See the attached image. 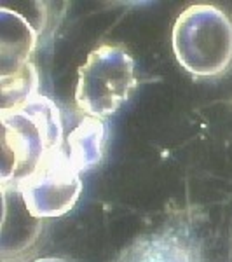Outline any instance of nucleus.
Returning a JSON list of instances; mask_svg holds the SVG:
<instances>
[{
  "instance_id": "obj_1",
  "label": "nucleus",
  "mask_w": 232,
  "mask_h": 262,
  "mask_svg": "<svg viewBox=\"0 0 232 262\" xmlns=\"http://www.w3.org/2000/svg\"><path fill=\"white\" fill-rule=\"evenodd\" d=\"M2 122V184H14L35 173L63 147V124L56 103L35 95L0 111Z\"/></svg>"
},
{
  "instance_id": "obj_2",
  "label": "nucleus",
  "mask_w": 232,
  "mask_h": 262,
  "mask_svg": "<svg viewBox=\"0 0 232 262\" xmlns=\"http://www.w3.org/2000/svg\"><path fill=\"white\" fill-rule=\"evenodd\" d=\"M171 39L176 60L196 77H220L232 65V21L220 7H187L176 18Z\"/></svg>"
},
{
  "instance_id": "obj_3",
  "label": "nucleus",
  "mask_w": 232,
  "mask_h": 262,
  "mask_svg": "<svg viewBox=\"0 0 232 262\" xmlns=\"http://www.w3.org/2000/svg\"><path fill=\"white\" fill-rule=\"evenodd\" d=\"M136 84L128 49L121 44H103L91 51L79 69L75 103L86 116L103 119L119 111Z\"/></svg>"
},
{
  "instance_id": "obj_4",
  "label": "nucleus",
  "mask_w": 232,
  "mask_h": 262,
  "mask_svg": "<svg viewBox=\"0 0 232 262\" xmlns=\"http://www.w3.org/2000/svg\"><path fill=\"white\" fill-rule=\"evenodd\" d=\"M79 175L81 173L75 170L61 147L35 173L18 184L28 212L35 219H54L70 212L82 191Z\"/></svg>"
},
{
  "instance_id": "obj_5",
  "label": "nucleus",
  "mask_w": 232,
  "mask_h": 262,
  "mask_svg": "<svg viewBox=\"0 0 232 262\" xmlns=\"http://www.w3.org/2000/svg\"><path fill=\"white\" fill-rule=\"evenodd\" d=\"M112 262H204L196 234L185 226H166L143 234Z\"/></svg>"
},
{
  "instance_id": "obj_6",
  "label": "nucleus",
  "mask_w": 232,
  "mask_h": 262,
  "mask_svg": "<svg viewBox=\"0 0 232 262\" xmlns=\"http://www.w3.org/2000/svg\"><path fill=\"white\" fill-rule=\"evenodd\" d=\"M39 32L27 18L0 6V79H9L32 65Z\"/></svg>"
},
{
  "instance_id": "obj_7",
  "label": "nucleus",
  "mask_w": 232,
  "mask_h": 262,
  "mask_svg": "<svg viewBox=\"0 0 232 262\" xmlns=\"http://www.w3.org/2000/svg\"><path fill=\"white\" fill-rule=\"evenodd\" d=\"M2 239L0 250L2 257H16L27 250L35 242L40 232V219L28 212L18 185L2 184Z\"/></svg>"
},
{
  "instance_id": "obj_8",
  "label": "nucleus",
  "mask_w": 232,
  "mask_h": 262,
  "mask_svg": "<svg viewBox=\"0 0 232 262\" xmlns=\"http://www.w3.org/2000/svg\"><path fill=\"white\" fill-rule=\"evenodd\" d=\"M63 149L79 173L95 168L103 158L105 124L101 119L86 116L70 131Z\"/></svg>"
},
{
  "instance_id": "obj_9",
  "label": "nucleus",
  "mask_w": 232,
  "mask_h": 262,
  "mask_svg": "<svg viewBox=\"0 0 232 262\" xmlns=\"http://www.w3.org/2000/svg\"><path fill=\"white\" fill-rule=\"evenodd\" d=\"M32 262H70V260L56 259V257H45V259H37V260H32Z\"/></svg>"
},
{
  "instance_id": "obj_10",
  "label": "nucleus",
  "mask_w": 232,
  "mask_h": 262,
  "mask_svg": "<svg viewBox=\"0 0 232 262\" xmlns=\"http://www.w3.org/2000/svg\"><path fill=\"white\" fill-rule=\"evenodd\" d=\"M2 262H9V260H7V259H4V257H2Z\"/></svg>"
}]
</instances>
